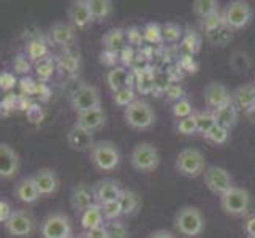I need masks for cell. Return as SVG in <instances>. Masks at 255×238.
Instances as JSON below:
<instances>
[{"mask_svg":"<svg viewBox=\"0 0 255 238\" xmlns=\"http://www.w3.org/2000/svg\"><path fill=\"white\" fill-rule=\"evenodd\" d=\"M219 2L216 0H195L192 3V11L195 16H198L200 19H206V17L213 16L219 13Z\"/></svg>","mask_w":255,"mask_h":238,"instance_id":"32","label":"cell"},{"mask_svg":"<svg viewBox=\"0 0 255 238\" xmlns=\"http://www.w3.org/2000/svg\"><path fill=\"white\" fill-rule=\"evenodd\" d=\"M91 162L100 172H113L118 169L121 162V154L118 146L108 140L95 142L94 148L91 149Z\"/></svg>","mask_w":255,"mask_h":238,"instance_id":"2","label":"cell"},{"mask_svg":"<svg viewBox=\"0 0 255 238\" xmlns=\"http://www.w3.org/2000/svg\"><path fill=\"white\" fill-rule=\"evenodd\" d=\"M176 170L187 178H197L206 170L205 154L195 148H186L176 157Z\"/></svg>","mask_w":255,"mask_h":238,"instance_id":"4","label":"cell"},{"mask_svg":"<svg viewBox=\"0 0 255 238\" xmlns=\"http://www.w3.org/2000/svg\"><path fill=\"white\" fill-rule=\"evenodd\" d=\"M68 19L72 22L73 27L78 29H86L94 22V17L89 8V2L87 0H75L68 6Z\"/></svg>","mask_w":255,"mask_h":238,"instance_id":"14","label":"cell"},{"mask_svg":"<svg viewBox=\"0 0 255 238\" xmlns=\"http://www.w3.org/2000/svg\"><path fill=\"white\" fill-rule=\"evenodd\" d=\"M19 83L13 72H0V91L10 94Z\"/></svg>","mask_w":255,"mask_h":238,"instance_id":"46","label":"cell"},{"mask_svg":"<svg viewBox=\"0 0 255 238\" xmlns=\"http://www.w3.org/2000/svg\"><path fill=\"white\" fill-rule=\"evenodd\" d=\"M21 159L14 149L6 145L0 143V180H10L14 178L19 172Z\"/></svg>","mask_w":255,"mask_h":238,"instance_id":"12","label":"cell"},{"mask_svg":"<svg viewBox=\"0 0 255 238\" xmlns=\"http://www.w3.org/2000/svg\"><path fill=\"white\" fill-rule=\"evenodd\" d=\"M11 213H13L11 205L6 200L0 199V224H5L8 221V218L11 216Z\"/></svg>","mask_w":255,"mask_h":238,"instance_id":"53","label":"cell"},{"mask_svg":"<svg viewBox=\"0 0 255 238\" xmlns=\"http://www.w3.org/2000/svg\"><path fill=\"white\" fill-rule=\"evenodd\" d=\"M56 64L59 68H62L64 72L76 73L78 68H80V52H75L72 46H68L64 49L62 54L56 57Z\"/></svg>","mask_w":255,"mask_h":238,"instance_id":"30","label":"cell"},{"mask_svg":"<svg viewBox=\"0 0 255 238\" xmlns=\"http://www.w3.org/2000/svg\"><path fill=\"white\" fill-rule=\"evenodd\" d=\"M213 114H214V118H216L217 126H222V127L230 130V129H233L236 126V122H238L240 111L236 110V107L230 102V103L224 105V107H221L219 110L213 111Z\"/></svg>","mask_w":255,"mask_h":238,"instance_id":"26","label":"cell"},{"mask_svg":"<svg viewBox=\"0 0 255 238\" xmlns=\"http://www.w3.org/2000/svg\"><path fill=\"white\" fill-rule=\"evenodd\" d=\"M113 100H114V103L118 105V107L126 110L128 105H131L136 100V94L133 91V87H130V86L128 87H122V89L113 92Z\"/></svg>","mask_w":255,"mask_h":238,"instance_id":"34","label":"cell"},{"mask_svg":"<svg viewBox=\"0 0 255 238\" xmlns=\"http://www.w3.org/2000/svg\"><path fill=\"white\" fill-rule=\"evenodd\" d=\"M230 102H232V94L228 92V89L222 83L213 81L205 87V103L209 108V111H216Z\"/></svg>","mask_w":255,"mask_h":238,"instance_id":"13","label":"cell"},{"mask_svg":"<svg viewBox=\"0 0 255 238\" xmlns=\"http://www.w3.org/2000/svg\"><path fill=\"white\" fill-rule=\"evenodd\" d=\"M25 114H27V119L32 122V124H38V122L43 119V110L37 103H32L29 110L25 111Z\"/></svg>","mask_w":255,"mask_h":238,"instance_id":"49","label":"cell"},{"mask_svg":"<svg viewBox=\"0 0 255 238\" xmlns=\"http://www.w3.org/2000/svg\"><path fill=\"white\" fill-rule=\"evenodd\" d=\"M75 27L65 22H56L51 29V40L57 46H73L75 43Z\"/></svg>","mask_w":255,"mask_h":238,"instance_id":"23","label":"cell"},{"mask_svg":"<svg viewBox=\"0 0 255 238\" xmlns=\"http://www.w3.org/2000/svg\"><path fill=\"white\" fill-rule=\"evenodd\" d=\"M232 103L238 111L249 113L255 108V83L243 84L232 92Z\"/></svg>","mask_w":255,"mask_h":238,"instance_id":"20","label":"cell"},{"mask_svg":"<svg viewBox=\"0 0 255 238\" xmlns=\"http://www.w3.org/2000/svg\"><path fill=\"white\" fill-rule=\"evenodd\" d=\"M222 16L227 27H230L232 30H241L252 19V8L248 2L235 0V2H230L225 6Z\"/></svg>","mask_w":255,"mask_h":238,"instance_id":"9","label":"cell"},{"mask_svg":"<svg viewBox=\"0 0 255 238\" xmlns=\"http://www.w3.org/2000/svg\"><path fill=\"white\" fill-rule=\"evenodd\" d=\"M160 164V154L152 143L141 142L130 153V165L139 173L154 172Z\"/></svg>","mask_w":255,"mask_h":238,"instance_id":"3","label":"cell"},{"mask_svg":"<svg viewBox=\"0 0 255 238\" xmlns=\"http://www.w3.org/2000/svg\"><path fill=\"white\" fill-rule=\"evenodd\" d=\"M92 189H94L95 202L99 205L118 200L119 196H121V192H122V188L119 186V183L114 181V180H110V178L97 181L92 186Z\"/></svg>","mask_w":255,"mask_h":238,"instance_id":"17","label":"cell"},{"mask_svg":"<svg viewBox=\"0 0 255 238\" xmlns=\"http://www.w3.org/2000/svg\"><path fill=\"white\" fill-rule=\"evenodd\" d=\"M107 84L108 87L116 92L119 89H122V87H131V75L130 72L122 65H116L114 68H110L108 73H107Z\"/></svg>","mask_w":255,"mask_h":238,"instance_id":"24","label":"cell"},{"mask_svg":"<svg viewBox=\"0 0 255 238\" xmlns=\"http://www.w3.org/2000/svg\"><path fill=\"white\" fill-rule=\"evenodd\" d=\"M203 138L213 145H225L228 142V138H230V130L216 124L206 135H203Z\"/></svg>","mask_w":255,"mask_h":238,"instance_id":"36","label":"cell"},{"mask_svg":"<svg viewBox=\"0 0 255 238\" xmlns=\"http://www.w3.org/2000/svg\"><path fill=\"white\" fill-rule=\"evenodd\" d=\"M102 45L105 51H111V52H116V54H121V52L128 46L126 29L114 27V29H110L108 32H105V35L102 37Z\"/></svg>","mask_w":255,"mask_h":238,"instance_id":"21","label":"cell"},{"mask_svg":"<svg viewBox=\"0 0 255 238\" xmlns=\"http://www.w3.org/2000/svg\"><path fill=\"white\" fill-rule=\"evenodd\" d=\"M33 70V64L29 60V57L24 54V52H19L16 54L13 59V73L22 76H29V73Z\"/></svg>","mask_w":255,"mask_h":238,"instance_id":"35","label":"cell"},{"mask_svg":"<svg viewBox=\"0 0 255 238\" xmlns=\"http://www.w3.org/2000/svg\"><path fill=\"white\" fill-rule=\"evenodd\" d=\"M56 68H57L56 59L48 56V57L41 59V60H38V62L33 64V73H35V76H37V81L48 83L49 79L54 76Z\"/></svg>","mask_w":255,"mask_h":238,"instance_id":"29","label":"cell"},{"mask_svg":"<svg viewBox=\"0 0 255 238\" xmlns=\"http://www.w3.org/2000/svg\"><path fill=\"white\" fill-rule=\"evenodd\" d=\"M119 56H122V62H124V65H128L130 62H131V60H133V49H131L130 46H127L124 51H122L121 52V54Z\"/></svg>","mask_w":255,"mask_h":238,"instance_id":"57","label":"cell"},{"mask_svg":"<svg viewBox=\"0 0 255 238\" xmlns=\"http://www.w3.org/2000/svg\"><path fill=\"white\" fill-rule=\"evenodd\" d=\"M13 194L14 197L22 202L25 205H33L37 204L40 200V192L35 186V183L32 180V176H24V178L17 180L16 184H14V189H13Z\"/></svg>","mask_w":255,"mask_h":238,"instance_id":"19","label":"cell"},{"mask_svg":"<svg viewBox=\"0 0 255 238\" xmlns=\"http://www.w3.org/2000/svg\"><path fill=\"white\" fill-rule=\"evenodd\" d=\"M70 105H72V108L76 114L91 111L95 108H102L100 92L92 84H81L80 87H76L75 92L72 94Z\"/></svg>","mask_w":255,"mask_h":238,"instance_id":"8","label":"cell"},{"mask_svg":"<svg viewBox=\"0 0 255 238\" xmlns=\"http://www.w3.org/2000/svg\"><path fill=\"white\" fill-rule=\"evenodd\" d=\"M221 199V208L224 213L233 218L244 216L251 207V194L243 188H232Z\"/></svg>","mask_w":255,"mask_h":238,"instance_id":"7","label":"cell"},{"mask_svg":"<svg viewBox=\"0 0 255 238\" xmlns=\"http://www.w3.org/2000/svg\"><path fill=\"white\" fill-rule=\"evenodd\" d=\"M118 202H119L121 210H122V216L135 215L138 211V208H139V204H141L138 194L133 192V191H130V189H122Z\"/></svg>","mask_w":255,"mask_h":238,"instance_id":"28","label":"cell"},{"mask_svg":"<svg viewBox=\"0 0 255 238\" xmlns=\"http://www.w3.org/2000/svg\"><path fill=\"white\" fill-rule=\"evenodd\" d=\"M205 178V186L214 194V196L222 197L224 194H227L233 186V178L224 167L217 165H209L206 167V170L203 173Z\"/></svg>","mask_w":255,"mask_h":238,"instance_id":"10","label":"cell"},{"mask_svg":"<svg viewBox=\"0 0 255 238\" xmlns=\"http://www.w3.org/2000/svg\"><path fill=\"white\" fill-rule=\"evenodd\" d=\"M230 67L236 73H246L251 68V57L243 51H236L230 59Z\"/></svg>","mask_w":255,"mask_h":238,"instance_id":"38","label":"cell"},{"mask_svg":"<svg viewBox=\"0 0 255 238\" xmlns=\"http://www.w3.org/2000/svg\"><path fill=\"white\" fill-rule=\"evenodd\" d=\"M37 83H38L37 79H33L30 76H22V78H19V83H17V86H19L22 95L32 97L33 92H35V87H37Z\"/></svg>","mask_w":255,"mask_h":238,"instance_id":"48","label":"cell"},{"mask_svg":"<svg viewBox=\"0 0 255 238\" xmlns=\"http://www.w3.org/2000/svg\"><path fill=\"white\" fill-rule=\"evenodd\" d=\"M252 238H255V237H252Z\"/></svg>","mask_w":255,"mask_h":238,"instance_id":"60","label":"cell"},{"mask_svg":"<svg viewBox=\"0 0 255 238\" xmlns=\"http://www.w3.org/2000/svg\"><path fill=\"white\" fill-rule=\"evenodd\" d=\"M40 235L43 238H70L72 223L64 213H51L41 221Z\"/></svg>","mask_w":255,"mask_h":238,"instance_id":"11","label":"cell"},{"mask_svg":"<svg viewBox=\"0 0 255 238\" xmlns=\"http://www.w3.org/2000/svg\"><path fill=\"white\" fill-rule=\"evenodd\" d=\"M182 30L181 25L176 22H165L162 24V40L168 41V43H174L181 38Z\"/></svg>","mask_w":255,"mask_h":238,"instance_id":"42","label":"cell"},{"mask_svg":"<svg viewBox=\"0 0 255 238\" xmlns=\"http://www.w3.org/2000/svg\"><path fill=\"white\" fill-rule=\"evenodd\" d=\"M127 33V41H128V45H139L144 37H143V30H139L138 27H130L126 30Z\"/></svg>","mask_w":255,"mask_h":238,"instance_id":"51","label":"cell"},{"mask_svg":"<svg viewBox=\"0 0 255 238\" xmlns=\"http://www.w3.org/2000/svg\"><path fill=\"white\" fill-rule=\"evenodd\" d=\"M232 35H233V30L230 27H227L224 24L222 27H219L217 30L211 32V33H206V37L211 43H214V45H219V46H224L227 45L228 41L232 40Z\"/></svg>","mask_w":255,"mask_h":238,"instance_id":"39","label":"cell"},{"mask_svg":"<svg viewBox=\"0 0 255 238\" xmlns=\"http://www.w3.org/2000/svg\"><path fill=\"white\" fill-rule=\"evenodd\" d=\"M84 235L87 238H108V234H107V229H105V224L100 226V227L91 229V231L84 232Z\"/></svg>","mask_w":255,"mask_h":238,"instance_id":"54","label":"cell"},{"mask_svg":"<svg viewBox=\"0 0 255 238\" xmlns=\"http://www.w3.org/2000/svg\"><path fill=\"white\" fill-rule=\"evenodd\" d=\"M3 229L13 238H29L35 234L37 221L27 210H13L11 216L3 224Z\"/></svg>","mask_w":255,"mask_h":238,"instance_id":"6","label":"cell"},{"mask_svg":"<svg viewBox=\"0 0 255 238\" xmlns=\"http://www.w3.org/2000/svg\"><path fill=\"white\" fill-rule=\"evenodd\" d=\"M89 2V8L94 21L103 22L105 19H108L113 13V2L111 0H87Z\"/></svg>","mask_w":255,"mask_h":238,"instance_id":"31","label":"cell"},{"mask_svg":"<svg viewBox=\"0 0 255 238\" xmlns=\"http://www.w3.org/2000/svg\"><path fill=\"white\" fill-rule=\"evenodd\" d=\"M95 196H94V189L91 186H87L84 183H80L78 186L73 188L72 191V197H70V205L76 211L78 215L84 213L87 208H91L95 205Z\"/></svg>","mask_w":255,"mask_h":238,"instance_id":"16","label":"cell"},{"mask_svg":"<svg viewBox=\"0 0 255 238\" xmlns=\"http://www.w3.org/2000/svg\"><path fill=\"white\" fill-rule=\"evenodd\" d=\"M119 60V54H116V52H111V51H102L100 54V62L103 65H107L110 68H114L116 67V62Z\"/></svg>","mask_w":255,"mask_h":238,"instance_id":"52","label":"cell"},{"mask_svg":"<svg viewBox=\"0 0 255 238\" xmlns=\"http://www.w3.org/2000/svg\"><path fill=\"white\" fill-rule=\"evenodd\" d=\"M244 231H246V234H248L249 238L255 237V215H252V216H249L248 219H246Z\"/></svg>","mask_w":255,"mask_h":238,"instance_id":"55","label":"cell"},{"mask_svg":"<svg viewBox=\"0 0 255 238\" xmlns=\"http://www.w3.org/2000/svg\"><path fill=\"white\" fill-rule=\"evenodd\" d=\"M0 92H2V91H0Z\"/></svg>","mask_w":255,"mask_h":238,"instance_id":"61","label":"cell"},{"mask_svg":"<svg viewBox=\"0 0 255 238\" xmlns=\"http://www.w3.org/2000/svg\"><path fill=\"white\" fill-rule=\"evenodd\" d=\"M143 37L147 43H160L162 40V25L157 22H147L143 29Z\"/></svg>","mask_w":255,"mask_h":238,"instance_id":"43","label":"cell"},{"mask_svg":"<svg viewBox=\"0 0 255 238\" xmlns=\"http://www.w3.org/2000/svg\"><path fill=\"white\" fill-rule=\"evenodd\" d=\"M16 99H17V94L10 92L0 100V118H8L16 110Z\"/></svg>","mask_w":255,"mask_h":238,"instance_id":"45","label":"cell"},{"mask_svg":"<svg viewBox=\"0 0 255 238\" xmlns=\"http://www.w3.org/2000/svg\"><path fill=\"white\" fill-rule=\"evenodd\" d=\"M75 238H87V237H86V235H84V232H83V234H80V235L75 237Z\"/></svg>","mask_w":255,"mask_h":238,"instance_id":"58","label":"cell"},{"mask_svg":"<svg viewBox=\"0 0 255 238\" xmlns=\"http://www.w3.org/2000/svg\"><path fill=\"white\" fill-rule=\"evenodd\" d=\"M147 238H176V235L170 231H165V229H159V231H154Z\"/></svg>","mask_w":255,"mask_h":238,"instance_id":"56","label":"cell"},{"mask_svg":"<svg viewBox=\"0 0 255 238\" xmlns=\"http://www.w3.org/2000/svg\"><path fill=\"white\" fill-rule=\"evenodd\" d=\"M24 54L29 57V60L32 64L38 62V60L45 59L49 56V48L48 43L43 37H33L30 38L27 43H25V51Z\"/></svg>","mask_w":255,"mask_h":238,"instance_id":"25","label":"cell"},{"mask_svg":"<svg viewBox=\"0 0 255 238\" xmlns=\"http://www.w3.org/2000/svg\"><path fill=\"white\" fill-rule=\"evenodd\" d=\"M70 238H75V237H70Z\"/></svg>","mask_w":255,"mask_h":238,"instance_id":"59","label":"cell"},{"mask_svg":"<svg viewBox=\"0 0 255 238\" xmlns=\"http://www.w3.org/2000/svg\"><path fill=\"white\" fill-rule=\"evenodd\" d=\"M201 25H203V29L206 33H211L217 30L219 27H222L224 25V16L221 13H216L213 16L206 17V19H203V22H201Z\"/></svg>","mask_w":255,"mask_h":238,"instance_id":"47","label":"cell"},{"mask_svg":"<svg viewBox=\"0 0 255 238\" xmlns=\"http://www.w3.org/2000/svg\"><path fill=\"white\" fill-rule=\"evenodd\" d=\"M174 227L181 235L187 238H195L205 231L203 213L195 207H184L176 213Z\"/></svg>","mask_w":255,"mask_h":238,"instance_id":"1","label":"cell"},{"mask_svg":"<svg viewBox=\"0 0 255 238\" xmlns=\"http://www.w3.org/2000/svg\"><path fill=\"white\" fill-rule=\"evenodd\" d=\"M124 119L127 122V126H130L131 129L146 130L154 126L155 113L147 102L136 99L124 110Z\"/></svg>","mask_w":255,"mask_h":238,"instance_id":"5","label":"cell"},{"mask_svg":"<svg viewBox=\"0 0 255 238\" xmlns=\"http://www.w3.org/2000/svg\"><path fill=\"white\" fill-rule=\"evenodd\" d=\"M67 142H68L70 148L75 149V151H80V153L91 151V149L94 148V145H95L92 132L86 130V129H83L80 126H76V124L68 130Z\"/></svg>","mask_w":255,"mask_h":238,"instance_id":"18","label":"cell"},{"mask_svg":"<svg viewBox=\"0 0 255 238\" xmlns=\"http://www.w3.org/2000/svg\"><path fill=\"white\" fill-rule=\"evenodd\" d=\"M100 207H102V213H103V218H105V223L118 221V219L122 216V210H121V205H119L118 200L108 202V204H103Z\"/></svg>","mask_w":255,"mask_h":238,"instance_id":"44","label":"cell"},{"mask_svg":"<svg viewBox=\"0 0 255 238\" xmlns=\"http://www.w3.org/2000/svg\"><path fill=\"white\" fill-rule=\"evenodd\" d=\"M80 223H81V227L84 229V232L91 231V229L103 226L105 224V218H103V213H102V207L99 204H95L91 208H87L84 213L80 215Z\"/></svg>","mask_w":255,"mask_h":238,"instance_id":"27","label":"cell"},{"mask_svg":"<svg viewBox=\"0 0 255 238\" xmlns=\"http://www.w3.org/2000/svg\"><path fill=\"white\" fill-rule=\"evenodd\" d=\"M195 119H197V130L200 135H206L217 124L213 111H195Z\"/></svg>","mask_w":255,"mask_h":238,"instance_id":"33","label":"cell"},{"mask_svg":"<svg viewBox=\"0 0 255 238\" xmlns=\"http://www.w3.org/2000/svg\"><path fill=\"white\" fill-rule=\"evenodd\" d=\"M32 180L37 186L41 197L52 196L59 189V176L52 169H40L32 175Z\"/></svg>","mask_w":255,"mask_h":238,"instance_id":"15","label":"cell"},{"mask_svg":"<svg viewBox=\"0 0 255 238\" xmlns=\"http://www.w3.org/2000/svg\"><path fill=\"white\" fill-rule=\"evenodd\" d=\"M171 113H173V116H174L176 121H181V119H186V118L192 116V114L195 113V110H193L192 103L187 99H184V97H182V99L176 100L173 103Z\"/></svg>","mask_w":255,"mask_h":238,"instance_id":"37","label":"cell"},{"mask_svg":"<svg viewBox=\"0 0 255 238\" xmlns=\"http://www.w3.org/2000/svg\"><path fill=\"white\" fill-rule=\"evenodd\" d=\"M49 95H51V89L48 83H37V87H35V92H33V97H37L40 99V102H48L49 100Z\"/></svg>","mask_w":255,"mask_h":238,"instance_id":"50","label":"cell"},{"mask_svg":"<svg viewBox=\"0 0 255 238\" xmlns=\"http://www.w3.org/2000/svg\"><path fill=\"white\" fill-rule=\"evenodd\" d=\"M176 130H178V134L186 135V137H190V135L198 134V130H197V119H195V113H193L192 116L186 118V119L176 121Z\"/></svg>","mask_w":255,"mask_h":238,"instance_id":"40","label":"cell"},{"mask_svg":"<svg viewBox=\"0 0 255 238\" xmlns=\"http://www.w3.org/2000/svg\"><path fill=\"white\" fill-rule=\"evenodd\" d=\"M105 122H107V113L103 111V108H95L91 111H84L76 114V126H80L89 132H97L100 130Z\"/></svg>","mask_w":255,"mask_h":238,"instance_id":"22","label":"cell"},{"mask_svg":"<svg viewBox=\"0 0 255 238\" xmlns=\"http://www.w3.org/2000/svg\"><path fill=\"white\" fill-rule=\"evenodd\" d=\"M105 229H107L108 238H128V229L121 219L105 223Z\"/></svg>","mask_w":255,"mask_h":238,"instance_id":"41","label":"cell"}]
</instances>
